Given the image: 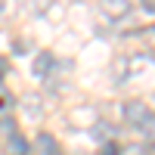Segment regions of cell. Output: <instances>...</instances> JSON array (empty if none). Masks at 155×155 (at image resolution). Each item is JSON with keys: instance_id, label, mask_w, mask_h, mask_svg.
<instances>
[{"instance_id": "6da1fadb", "label": "cell", "mask_w": 155, "mask_h": 155, "mask_svg": "<svg viewBox=\"0 0 155 155\" xmlns=\"http://www.w3.org/2000/svg\"><path fill=\"white\" fill-rule=\"evenodd\" d=\"M124 118L130 121V124H143L146 118H152V115H149V106H146V102L134 99V102H127V106H124Z\"/></svg>"}, {"instance_id": "7a4b0ae2", "label": "cell", "mask_w": 155, "mask_h": 155, "mask_svg": "<svg viewBox=\"0 0 155 155\" xmlns=\"http://www.w3.org/2000/svg\"><path fill=\"white\" fill-rule=\"evenodd\" d=\"M99 6H102V12H106V16L121 19V16H127V12H130L134 0H99Z\"/></svg>"}, {"instance_id": "3957f363", "label": "cell", "mask_w": 155, "mask_h": 155, "mask_svg": "<svg viewBox=\"0 0 155 155\" xmlns=\"http://www.w3.org/2000/svg\"><path fill=\"white\" fill-rule=\"evenodd\" d=\"M37 149H41V155H59V146H56V140L50 137V134L37 137Z\"/></svg>"}, {"instance_id": "277c9868", "label": "cell", "mask_w": 155, "mask_h": 155, "mask_svg": "<svg viewBox=\"0 0 155 155\" xmlns=\"http://www.w3.org/2000/svg\"><path fill=\"white\" fill-rule=\"evenodd\" d=\"M6 155H28V143H25V137L12 134V137H9V146H6Z\"/></svg>"}, {"instance_id": "5b68a950", "label": "cell", "mask_w": 155, "mask_h": 155, "mask_svg": "<svg viewBox=\"0 0 155 155\" xmlns=\"http://www.w3.org/2000/svg\"><path fill=\"white\" fill-rule=\"evenodd\" d=\"M47 68H53V56H50V53H41V56H37V62H34V74L44 78Z\"/></svg>"}, {"instance_id": "8992f818", "label": "cell", "mask_w": 155, "mask_h": 155, "mask_svg": "<svg viewBox=\"0 0 155 155\" xmlns=\"http://www.w3.org/2000/svg\"><path fill=\"white\" fill-rule=\"evenodd\" d=\"M143 6H146L149 12H155V0H143Z\"/></svg>"}, {"instance_id": "52a82bcc", "label": "cell", "mask_w": 155, "mask_h": 155, "mask_svg": "<svg viewBox=\"0 0 155 155\" xmlns=\"http://www.w3.org/2000/svg\"><path fill=\"white\" fill-rule=\"evenodd\" d=\"M146 37H149V41H155V28H152V31H149V34H146Z\"/></svg>"}, {"instance_id": "ba28073f", "label": "cell", "mask_w": 155, "mask_h": 155, "mask_svg": "<svg viewBox=\"0 0 155 155\" xmlns=\"http://www.w3.org/2000/svg\"><path fill=\"white\" fill-rule=\"evenodd\" d=\"M149 155H155V146H152V152H149Z\"/></svg>"}]
</instances>
